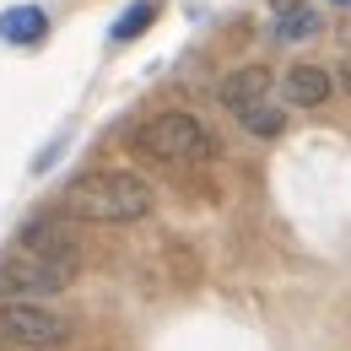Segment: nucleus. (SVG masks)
I'll list each match as a JSON object with an SVG mask.
<instances>
[{
  "instance_id": "f257e3e1",
  "label": "nucleus",
  "mask_w": 351,
  "mask_h": 351,
  "mask_svg": "<svg viewBox=\"0 0 351 351\" xmlns=\"http://www.w3.org/2000/svg\"><path fill=\"white\" fill-rule=\"evenodd\" d=\"M60 211L82 221H141L152 211V184L125 173V168H97V173H82L76 184H65Z\"/></svg>"
},
{
  "instance_id": "f03ea898",
  "label": "nucleus",
  "mask_w": 351,
  "mask_h": 351,
  "mask_svg": "<svg viewBox=\"0 0 351 351\" xmlns=\"http://www.w3.org/2000/svg\"><path fill=\"white\" fill-rule=\"evenodd\" d=\"M130 141H135V152H146L157 162H211L217 157V135L206 130L195 114H178V108L146 119Z\"/></svg>"
},
{
  "instance_id": "7ed1b4c3",
  "label": "nucleus",
  "mask_w": 351,
  "mask_h": 351,
  "mask_svg": "<svg viewBox=\"0 0 351 351\" xmlns=\"http://www.w3.org/2000/svg\"><path fill=\"white\" fill-rule=\"evenodd\" d=\"M82 260H60V254H33V249H16L11 260L0 265V298L16 303V298H54L76 281Z\"/></svg>"
},
{
  "instance_id": "20e7f679",
  "label": "nucleus",
  "mask_w": 351,
  "mask_h": 351,
  "mask_svg": "<svg viewBox=\"0 0 351 351\" xmlns=\"http://www.w3.org/2000/svg\"><path fill=\"white\" fill-rule=\"evenodd\" d=\"M65 335H71V324H65L60 313H49V308L27 303V298H16V303H0V346L44 351V346H60Z\"/></svg>"
},
{
  "instance_id": "39448f33",
  "label": "nucleus",
  "mask_w": 351,
  "mask_h": 351,
  "mask_svg": "<svg viewBox=\"0 0 351 351\" xmlns=\"http://www.w3.org/2000/svg\"><path fill=\"white\" fill-rule=\"evenodd\" d=\"M319 33H324V16L308 0H276V11H270V38L276 44H308Z\"/></svg>"
},
{
  "instance_id": "423d86ee",
  "label": "nucleus",
  "mask_w": 351,
  "mask_h": 351,
  "mask_svg": "<svg viewBox=\"0 0 351 351\" xmlns=\"http://www.w3.org/2000/svg\"><path fill=\"white\" fill-rule=\"evenodd\" d=\"M16 249H33V254H60V260H82V243H76V232L65 227V217H38L22 227V238H16Z\"/></svg>"
},
{
  "instance_id": "0eeeda50",
  "label": "nucleus",
  "mask_w": 351,
  "mask_h": 351,
  "mask_svg": "<svg viewBox=\"0 0 351 351\" xmlns=\"http://www.w3.org/2000/svg\"><path fill=\"white\" fill-rule=\"evenodd\" d=\"M265 92H270V71L265 65H238V71H227L217 82V103L232 108V114H243V108L265 103Z\"/></svg>"
},
{
  "instance_id": "6e6552de",
  "label": "nucleus",
  "mask_w": 351,
  "mask_h": 351,
  "mask_svg": "<svg viewBox=\"0 0 351 351\" xmlns=\"http://www.w3.org/2000/svg\"><path fill=\"white\" fill-rule=\"evenodd\" d=\"M0 38L16 49H33L49 38V11L44 5H33V0H22V5H5L0 11Z\"/></svg>"
},
{
  "instance_id": "1a4fd4ad",
  "label": "nucleus",
  "mask_w": 351,
  "mask_h": 351,
  "mask_svg": "<svg viewBox=\"0 0 351 351\" xmlns=\"http://www.w3.org/2000/svg\"><path fill=\"white\" fill-rule=\"evenodd\" d=\"M330 92H335V76L319 71V65H292L287 71V103H298V108H319Z\"/></svg>"
},
{
  "instance_id": "9d476101",
  "label": "nucleus",
  "mask_w": 351,
  "mask_h": 351,
  "mask_svg": "<svg viewBox=\"0 0 351 351\" xmlns=\"http://www.w3.org/2000/svg\"><path fill=\"white\" fill-rule=\"evenodd\" d=\"M157 16H162V0H135V5H125V11L114 16V27H108V44H130V38H141Z\"/></svg>"
},
{
  "instance_id": "9b49d317",
  "label": "nucleus",
  "mask_w": 351,
  "mask_h": 351,
  "mask_svg": "<svg viewBox=\"0 0 351 351\" xmlns=\"http://www.w3.org/2000/svg\"><path fill=\"white\" fill-rule=\"evenodd\" d=\"M238 119H243V130L254 135V141H276V135L287 130V114H281V108H270V103H254V108H243Z\"/></svg>"
},
{
  "instance_id": "f8f14e48",
  "label": "nucleus",
  "mask_w": 351,
  "mask_h": 351,
  "mask_svg": "<svg viewBox=\"0 0 351 351\" xmlns=\"http://www.w3.org/2000/svg\"><path fill=\"white\" fill-rule=\"evenodd\" d=\"M341 87L351 92V60H346V65H341Z\"/></svg>"
},
{
  "instance_id": "ddd939ff",
  "label": "nucleus",
  "mask_w": 351,
  "mask_h": 351,
  "mask_svg": "<svg viewBox=\"0 0 351 351\" xmlns=\"http://www.w3.org/2000/svg\"><path fill=\"white\" fill-rule=\"evenodd\" d=\"M330 5H341V11H351V0H330Z\"/></svg>"
},
{
  "instance_id": "4468645a",
  "label": "nucleus",
  "mask_w": 351,
  "mask_h": 351,
  "mask_svg": "<svg viewBox=\"0 0 351 351\" xmlns=\"http://www.w3.org/2000/svg\"><path fill=\"white\" fill-rule=\"evenodd\" d=\"M0 351H16V346H0Z\"/></svg>"
}]
</instances>
